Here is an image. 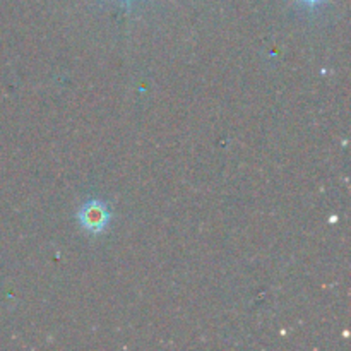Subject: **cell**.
<instances>
[{
    "label": "cell",
    "instance_id": "6da1fadb",
    "mask_svg": "<svg viewBox=\"0 0 351 351\" xmlns=\"http://www.w3.org/2000/svg\"><path fill=\"white\" fill-rule=\"evenodd\" d=\"M77 221L81 228L89 235H99L108 228L112 221V209L99 199L86 201L77 211Z\"/></svg>",
    "mask_w": 351,
    "mask_h": 351
},
{
    "label": "cell",
    "instance_id": "7a4b0ae2",
    "mask_svg": "<svg viewBox=\"0 0 351 351\" xmlns=\"http://www.w3.org/2000/svg\"><path fill=\"white\" fill-rule=\"evenodd\" d=\"M298 2H304L305 5H308V7H317L319 3L326 2V0H298Z\"/></svg>",
    "mask_w": 351,
    "mask_h": 351
},
{
    "label": "cell",
    "instance_id": "3957f363",
    "mask_svg": "<svg viewBox=\"0 0 351 351\" xmlns=\"http://www.w3.org/2000/svg\"><path fill=\"white\" fill-rule=\"evenodd\" d=\"M125 5H127V7L132 5V0H125Z\"/></svg>",
    "mask_w": 351,
    "mask_h": 351
}]
</instances>
